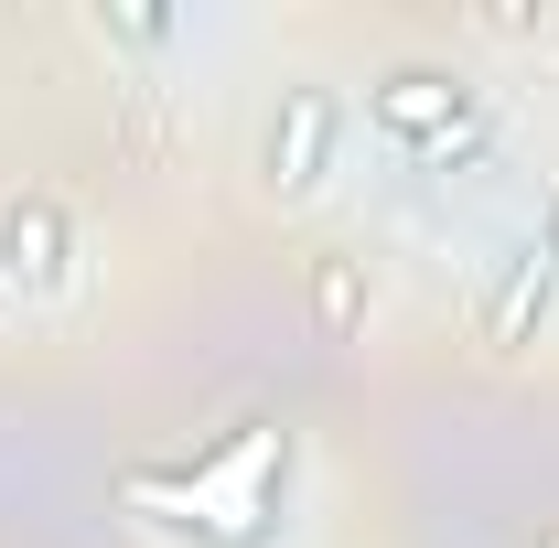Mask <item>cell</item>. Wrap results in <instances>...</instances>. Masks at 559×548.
Here are the masks:
<instances>
[{"label": "cell", "mask_w": 559, "mask_h": 548, "mask_svg": "<svg viewBox=\"0 0 559 548\" xmlns=\"http://www.w3.org/2000/svg\"><path fill=\"white\" fill-rule=\"evenodd\" d=\"M280 474H290V430H237L215 463H194V474H140L130 495L140 505H205L194 527H205L215 548H259L280 527Z\"/></svg>", "instance_id": "cell-1"}, {"label": "cell", "mask_w": 559, "mask_h": 548, "mask_svg": "<svg viewBox=\"0 0 559 548\" xmlns=\"http://www.w3.org/2000/svg\"><path fill=\"white\" fill-rule=\"evenodd\" d=\"M334 140H345V108H334L323 86H290L280 119H270V183L280 194H312L323 162H334Z\"/></svg>", "instance_id": "cell-2"}, {"label": "cell", "mask_w": 559, "mask_h": 548, "mask_svg": "<svg viewBox=\"0 0 559 548\" xmlns=\"http://www.w3.org/2000/svg\"><path fill=\"white\" fill-rule=\"evenodd\" d=\"M0 270H22L33 290H66V279H75V259H66V215H55V205H22L11 226H0Z\"/></svg>", "instance_id": "cell-3"}, {"label": "cell", "mask_w": 559, "mask_h": 548, "mask_svg": "<svg viewBox=\"0 0 559 548\" xmlns=\"http://www.w3.org/2000/svg\"><path fill=\"white\" fill-rule=\"evenodd\" d=\"M452 119H463V86H441V75H388V97H377V130H399V140L452 130Z\"/></svg>", "instance_id": "cell-4"}, {"label": "cell", "mask_w": 559, "mask_h": 548, "mask_svg": "<svg viewBox=\"0 0 559 548\" xmlns=\"http://www.w3.org/2000/svg\"><path fill=\"white\" fill-rule=\"evenodd\" d=\"M549 301H559V248H527V270L506 279V301H495V344L516 355L527 323H549Z\"/></svg>", "instance_id": "cell-5"}, {"label": "cell", "mask_w": 559, "mask_h": 548, "mask_svg": "<svg viewBox=\"0 0 559 548\" xmlns=\"http://www.w3.org/2000/svg\"><path fill=\"white\" fill-rule=\"evenodd\" d=\"M538 548H559V538H538Z\"/></svg>", "instance_id": "cell-6"}]
</instances>
